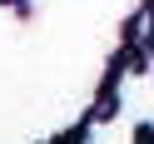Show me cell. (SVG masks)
Instances as JSON below:
<instances>
[]
</instances>
